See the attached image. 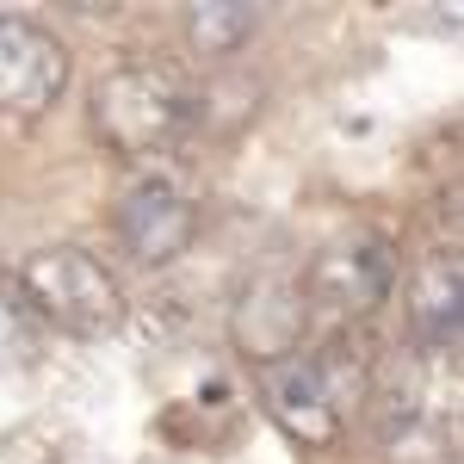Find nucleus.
Instances as JSON below:
<instances>
[{
  "mask_svg": "<svg viewBox=\"0 0 464 464\" xmlns=\"http://www.w3.org/2000/svg\"><path fill=\"white\" fill-rule=\"evenodd\" d=\"M19 297L25 310L63 328V334H111L124 322V291L106 273V260L87 248H37L25 266H19Z\"/></svg>",
  "mask_w": 464,
  "mask_h": 464,
  "instance_id": "obj_3",
  "label": "nucleus"
},
{
  "mask_svg": "<svg viewBox=\"0 0 464 464\" xmlns=\"http://www.w3.org/2000/svg\"><path fill=\"white\" fill-rule=\"evenodd\" d=\"M365 396H372V428H378V446H384L396 464H428L433 446H446L452 415H440V409H433L428 365H391V372H384V384H378V378L365 384Z\"/></svg>",
  "mask_w": 464,
  "mask_h": 464,
  "instance_id": "obj_6",
  "label": "nucleus"
},
{
  "mask_svg": "<svg viewBox=\"0 0 464 464\" xmlns=\"http://www.w3.org/2000/svg\"><path fill=\"white\" fill-rule=\"evenodd\" d=\"M254 25H260V13H254V6H186V32H192L198 50H211V56L242 50Z\"/></svg>",
  "mask_w": 464,
  "mask_h": 464,
  "instance_id": "obj_10",
  "label": "nucleus"
},
{
  "mask_svg": "<svg viewBox=\"0 0 464 464\" xmlns=\"http://www.w3.org/2000/svg\"><path fill=\"white\" fill-rule=\"evenodd\" d=\"M396 291V254L384 236H341L310 260L304 285H297V304H304V328H353L365 322L384 297Z\"/></svg>",
  "mask_w": 464,
  "mask_h": 464,
  "instance_id": "obj_4",
  "label": "nucleus"
},
{
  "mask_svg": "<svg viewBox=\"0 0 464 464\" xmlns=\"http://www.w3.org/2000/svg\"><path fill=\"white\" fill-rule=\"evenodd\" d=\"M464 328V285H459V248L433 254L409 279V334L421 353H452Z\"/></svg>",
  "mask_w": 464,
  "mask_h": 464,
  "instance_id": "obj_8",
  "label": "nucleus"
},
{
  "mask_svg": "<svg viewBox=\"0 0 464 464\" xmlns=\"http://www.w3.org/2000/svg\"><path fill=\"white\" fill-rule=\"evenodd\" d=\"M304 334H310V328H304L297 285H273V279H260V285L242 291V304H236V341H242L254 359L273 365V359L297 353Z\"/></svg>",
  "mask_w": 464,
  "mask_h": 464,
  "instance_id": "obj_9",
  "label": "nucleus"
},
{
  "mask_svg": "<svg viewBox=\"0 0 464 464\" xmlns=\"http://www.w3.org/2000/svg\"><path fill=\"white\" fill-rule=\"evenodd\" d=\"M365 384H372V372L347 347H322V353L273 359L260 396H266L273 421L285 433H297L304 446H328V440L347 433L353 409L365 402Z\"/></svg>",
  "mask_w": 464,
  "mask_h": 464,
  "instance_id": "obj_2",
  "label": "nucleus"
},
{
  "mask_svg": "<svg viewBox=\"0 0 464 464\" xmlns=\"http://www.w3.org/2000/svg\"><path fill=\"white\" fill-rule=\"evenodd\" d=\"M87 111H93V130H100L106 149H118V155H161L186 130H198V81L179 63L137 56V63H118L111 74H100Z\"/></svg>",
  "mask_w": 464,
  "mask_h": 464,
  "instance_id": "obj_1",
  "label": "nucleus"
},
{
  "mask_svg": "<svg viewBox=\"0 0 464 464\" xmlns=\"http://www.w3.org/2000/svg\"><path fill=\"white\" fill-rule=\"evenodd\" d=\"M63 87H69V50L56 44V32L19 13H0V111L37 118L63 100Z\"/></svg>",
  "mask_w": 464,
  "mask_h": 464,
  "instance_id": "obj_7",
  "label": "nucleus"
},
{
  "mask_svg": "<svg viewBox=\"0 0 464 464\" xmlns=\"http://www.w3.org/2000/svg\"><path fill=\"white\" fill-rule=\"evenodd\" d=\"M111 229H118V242L137 266H168L198 236V192L174 174H143L118 192Z\"/></svg>",
  "mask_w": 464,
  "mask_h": 464,
  "instance_id": "obj_5",
  "label": "nucleus"
}]
</instances>
